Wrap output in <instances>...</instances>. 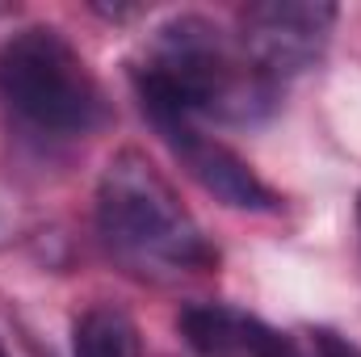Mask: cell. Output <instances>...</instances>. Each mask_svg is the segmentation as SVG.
Instances as JSON below:
<instances>
[{"instance_id": "6da1fadb", "label": "cell", "mask_w": 361, "mask_h": 357, "mask_svg": "<svg viewBox=\"0 0 361 357\" xmlns=\"http://www.w3.org/2000/svg\"><path fill=\"white\" fill-rule=\"evenodd\" d=\"M130 80L147 118H214L227 126H252L277 109L281 85L269 80L231 34L202 13L160 21L130 63Z\"/></svg>"}, {"instance_id": "7a4b0ae2", "label": "cell", "mask_w": 361, "mask_h": 357, "mask_svg": "<svg viewBox=\"0 0 361 357\" xmlns=\"http://www.w3.org/2000/svg\"><path fill=\"white\" fill-rule=\"evenodd\" d=\"M97 231L118 265L147 282L202 277L219 265V253L202 236L197 219L139 147L109 156L97 181Z\"/></svg>"}, {"instance_id": "3957f363", "label": "cell", "mask_w": 361, "mask_h": 357, "mask_svg": "<svg viewBox=\"0 0 361 357\" xmlns=\"http://www.w3.org/2000/svg\"><path fill=\"white\" fill-rule=\"evenodd\" d=\"M0 101L55 139L92 135L109 118L101 80L55 25H21L0 42Z\"/></svg>"}, {"instance_id": "277c9868", "label": "cell", "mask_w": 361, "mask_h": 357, "mask_svg": "<svg viewBox=\"0 0 361 357\" xmlns=\"http://www.w3.org/2000/svg\"><path fill=\"white\" fill-rule=\"evenodd\" d=\"M341 8L328 0H261L240 13V47L269 76L290 80L315 68L332 42Z\"/></svg>"}, {"instance_id": "5b68a950", "label": "cell", "mask_w": 361, "mask_h": 357, "mask_svg": "<svg viewBox=\"0 0 361 357\" xmlns=\"http://www.w3.org/2000/svg\"><path fill=\"white\" fill-rule=\"evenodd\" d=\"M152 126L169 143V152L180 160V169L197 181L210 198H219L223 206H231V210H257V214H269V210L281 206V198L257 177V169L240 152H231L227 143L202 135L193 118L164 114V118H152Z\"/></svg>"}, {"instance_id": "8992f818", "label": "cell", "mask_w": 361, "mask_h": 357, "mask_svg": "<svg viewBox=\"0 0 361 357\" xmlns=\"http://www.w3.org/2000/svg\"><path fill=\"white\" fill-rule=\"evenodd\" d=\"M180 337L202 357H302L290 337H281L257 315L223 303H193L177 315Z\"/></svg>"}, {"instance_id": "52a82bcc", "label": "cell", "mask_w": 361, "mask_h": 357, "mask_svg": "<svg viewBox=\"0 0 361 357\" xmlns=\"http://www.w3.org/2000/svg\"><path fill=\"white\" fill-rule=\"evenodd\" d=\"M72 353L76 357H143V337L130 311L114 303H92L72 324Z\"/></svg>"}, {"instance_id": "ba28073f", "label": "cell", "mask_w": 361, "mask_h": 357, "mask_svg": "<svg viewBox=\"0 0 361 357\" xmlns=\"http://www.w3.org/2000/svg\"><path fill=\"white\" fill-rule=\"evenodd\" d=\"M311 345H315V357H361L357 345H349L341 332H328V328H315Z\"/></svg>"}, {"instance_id": "9c48e42d", "label": "cell", "mask_w": 361, "mask_h": 357, "mask_svg": "<svg viewBox=\"0 0 361 357\" xmlns=\"http://www.w3.org/2000/svg\"><path fill=\"white\" fill-rule=\"evenodd\" d=\"M8 240V223H4V214H0V244Z\"/></svg>"}, {"instance_id": "30bf717a", "label": "cell", "mask_w": 361, "mask_h": 357, "mask_svg": "<svg viewBox=\"0 0 361 357\" xmlns=\"http://www.w3.org/2000/svg\"><path fill=\"white\" fill-rule=\"evenodd\" d=\"M357 240H361V193H357Z\"/></svg>"}, {"instance_id": "8fae6325", "label": "cell", "mask_w": 361, "mask_h": 357, "mask_svg": "<svg viewBox=\"0 0 361 357\" xmlns=\"http://www.w3.org/2000/svg\"><path fill=\"white\" fill-rule=\"evenodd\" d=\"M0 357H4V349H0Z\"/></svg>"}]
</instances>
